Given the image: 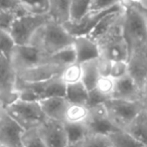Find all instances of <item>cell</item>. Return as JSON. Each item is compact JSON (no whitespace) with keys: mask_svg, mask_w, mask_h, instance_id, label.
<instances>
[{"mask_svg":"<svg viewBox=\"0 0 147 147\" xmlns=\"http://www.w3.org/2000/svg\"><path fill=\"white\" fill-rule=\"evenodd\" d=\"M145 109H146V111H147V107H145Z\"/></svg>","mask_w":147,"mask_h":147,"instance_id":"f6af8a7d","label":"cell"},{"mask_svg":"<svg viewBox=\"0 0 147 147\" xmlns=\"http://www.w3.org/2000/svg\"><path fill=\"white\" fill-rule=\"evenodd\" d=\"M65 98L69 103L87 105L89 98V90L83 82L67 85L65 91Z\"/></svg>","mask_w":147,"mask_h":147,"instance_id":"7402d4cb","label":"cell"},{"mask_svg":"<svg viewBox=\"0 0 147 147\" xmlns=\"http://www.w3.org/2000/svg\"><path fill=\"white\" fill-rule=\"evenodd\" d=\"M67 143H82L90 133L86 123H69L63 122Z\"/></svg>","mask_w":147,"mask_h":147,"instance_id":"603a6c76","label":"cell"},{"mask_svg":"<svg viewBox=\"0 0 147 147\" xmlns=\"http://www.w3.org/2000/svg\"><path fill=\"white\" fill-rule=\"evenodd\" d=\"M121 19L96 41L100 49V55L109 59L110 61H129L130 47L124 36Z\"/></svg>","mask_w":147,"mask_h":147,"instance_id":"3957f363","label":"cell"},{"mask_svg":"<svg viewBox=\"0 0 147 147\" xmlns=\"http://www.w3.org/2000/svg\"><path fill=\"white\" fill-rule=\"evenodd\" d=\"M90 109L85 104L69 103L65 114V121L69 123H86L89 118Z\"/></svg>","mask_w":147,"mask_h":147,"instance_id":"d6986e66","label":"cell"},{"mask_svg":"<svg viewBox=\"0 0 147 147\" xmlns=\"http://www.w3.org/2000/svg\"><path fill=\"white\" fill-rule=\"evenodd\" d=\"M65 147H82V143H67Z\"/></svg>","mask_w":147,"mask_h":147,"instance_id":"60d3db41","label":"cell"},{"mask_svg":"<svg viewBox=\"0 0 147 147\" xmlns=\"http://www.w3.org/2000/svg\"><path fill=\"white\" fill-rule=\"evenodd\" d=\"M25 130L5 111L0 115V144L6 147H22Z\"/></svg>","mask_w":147,"mask_h":147,"instance_id":"30bf717a","label":"cell"},{"mask_svg":"<svg viewBox=\"0 0 147 147\" xmlns=\"http://www.w3.org/2000/svg\"><path fill=\"white\" fill-rule=\"evenodd\" d=\"M0 10L16 11L18 13H26L21 7L19 0H0Z\"/></svg>","mask_w":147,"mask_h":147,"instance_id":"8d00e7d4","label":"cell"},{"mask_svg":"<svg viewBox=\"0 0 147 147\" xmlns=\"http://www.w3.org/2000/svg\"><path fill=\"white\" fill-rule=\"evenodd\" d=\"M111 67H112V61L105 57H100L97 59V67H98L100 77H108L110 76Z\"/></svg>","mask_w":147,"mask_h":147,"instance_id":"74e56055","label":"cell"},{"mask_svg":"<svg viewBox=\"0 0 147 147\" xmlns=\"http://www.w3.org/2000/svg\"><path fill=\"white\" fill-rule=\"evenodd\" d=\"M129 132L135 139L147 147V111L143 109L136 117L132 120L130 124L127 125L124 129Z\"/></svg>","mask_w":147,"mask_h":147,"instance_id":"e0dca14e","label":"cell"},{"mask_svg":"<svg viewBox=\"0 0 147 147\" xmlns=\"http://www.w3.org/2000/svg\"><path fill=\"white\" fill-rule=\"evenodd\" d=\"M128 61L130 75L142 90L147 81V53L144 51L131 53Z\"/></svg>","mask_w":147,"mask_h":147,"instance_id":"2e32d148","label":"cell"},{"mask_svg":"<svg viewBox=\"0 0 147 147\" xmlns=\"http://www.w3.org/2000/svg\"><path fill=\"white\" fill-rule=\"evenodd\" d=\"M110 116L121 129H125L132 120L145 108L142 101H131L110 98L104 103Z\"/></svg>","mask_w":147,"mask_h":147,"instance_id":"52a82bcc","label":"cell"},{"mask_svg":"<svg viewBox=\"0 0 147 147\" xmlns=\"http://www.w3.org/2000/svg\"><path fill=\"white\" fill-rule=\"evenodd\" d=\"M73 45L76 51L77 63H79L100 57V49H99L98 43L88 35L75 36Z\"/></svg>","mask_w":147,"mask_h":147,"instance_id":"5bb4252c","label":"cell"},{"mask_svg":"<svg viewBox=\"0 0 147 147\" xmlns=\"http://www.w3.org/2000/svg\"><path fill=\"white\" fill-rule=\"evenodd\" d=\"M61 79L65 85H71L82 82V67L81 63H74L63 69L61 74Z\"/></svg>","mask_w":147,"mask_h":147,"instance_id":"484cf974","label":"cell"},{"mask_svg":"<svg viewBox=\"0 0 147 147\" xmlns=\"http://www.w3.org/2000/svg\"><path fill=\"white\" fill-rule=\"evenodd\" d=\"M65 67V65L51 61L19 71L16 74V77L17 80L21 81V82H43V81L51 80L53 78L61 76V74L63 73Z\"/></svg>","mask_w":147,"mask_h":147,"instance_id":"8fae6325","label":"cell"},{"mask_svg":"<svg viewBox=\"0 0 147 147\" xmlns=\"http://www.w3.org/2000/svg\"><path fill=\"white\" fill-rule=\"evenodd\" d=\"M82 147H114L108 135L89 133L82 141Z\"/></svg>","mask_w":147,"mask_h":147,"instance_id":"f1b7e54d","label":"cell"},{"mask_svg":"<svg viewBox=\"0 0 147 147\" xmlns=\"http://www.w3.org/2000/svg\"><path fill=\"white\" fill-rule=\"evenodd\" d=\"M109 99H110L109 97L103 95L102 93L99 92L97 89L94 88L91 91H89V98H88V102H87V106L92 107V106H95V105L104 104Z\"/></svg>","mask_w":147,"mask_h":147,"instance_id":"d590c367","label":"cell"},{"mask_svg":"<svg viewBox=\"0 0 147 147\" xmlns=\"http://www.w3.org/2000/svg\"><path fill=\"white\" fill-rule=\"evenodd\" d=\"M142 94H143V102H144L145 107H147V81L142 89Z\"/></svg>","mask_w":147,"mask_h":147,"instance_id":"f35d334b","label":"cell"},{"mask_svg":"<svg viewBox=\"0 0 147 147\" xmlns=\"http://www.w3.org/2000/svg\"><path fill=\"white\" fill-rule=\"evenodd\" d=\"M142 51H145V53H147V45H146V47H144V49H142Z\"/></svg>","mask_w":147,"mask_h":147,"instance_id":"7bdbcfd3","label":"cell"},{"mask_svg":"<svg viewBox=\"0 0 147 147\" xmlns=\"http://www.w3.org/2000/svg\"><path fill=\"white\" fill-rule=\"evenodd\" d=\"M71 0H49V14L55 21L65 24L69 21V10Z\"/></svg>","mask_w":147,"mask_h":147,"instance_id":"ffe728a7","label":"cell"},{"mask_svg":"<svg viewBox=\"0 0 147 147\" xmlns=\"http://www.w3.org/2000/svg\"><path fill=\"white\" fill-rule=\"evenodd\" d=\"M14 47L15 42L10 33L0 29V53L6 55L7 57L10 59Z\"/></svg>","mask_w":147,"mask_h":147,"instance_id":"4dcf8cb0","label":"cell"},{"mask_svg":"<svg viewBox=\"0 0 147 147\" xmlns=\"http://www.w3.org/2000/svg\"><path fill=\"white\" fill-rule=\"evenodd\" d=\"M20 14L21 13H18L16 11L0 10V29L9 32L15 18Z\"/></svg>","mask_w":147,"mask_h":147,"instance_id":"836d02e7","label":"cell"},{"mask_svg":"<svg viewBox=\"0 0 147 147\" xmlns=\"http://www.w3.org/2000/svg\"><path fill=\"white\" fill-rule=\"evenodd\" d=\"M16 79V71L10 59L0 53V100L4 107L17 99L15 91Z\"/></svg>","mask_w":147,"mask_h":147,"instance_id":"ba28073f","label":"cell"},{"mask_svg":"<svg viewBox=\"0 0 147 147\" xmlns=\"http://www.w3.org/2000/svg\"><path fill=\"white\" fill-rule=\"evenodd\" d=\"M108 136L114 147H145L124 129L115 131Z\"/></svg>","mask_w":147,"mask_h":147,"instance_id":"cb8c5ba5","label":"cell"},{"mask_svg":"<svg viewBox=\"0 0 147 147\" xmlns=\"http://www.w3.org/2000/svg\"><path fill=\"white\" fill-rule=\"evenodd\" d=\"M10 61L15 71L19 73L24 69L51 61V57L33 43L15 45L10 57Z\"/></svg>","mask_w":147,"mask_h":147,"instance_id":"8992f818","label":"cell"},{"mask_svg":"<svg viewBox=\"0 0 147 147\" xmlns=\"http://www.w3.org/2000/svg\"><path fill=\"white\" fill-rule=\"evenodd\" d=\"M97 59L84 61L81 63L82 82L89 91H91L96 87L97 82L100 78V74H99L98 67H97Z\"/></svg>","mask_w":147,"mask_h":147,"instance_id":"ac0fdd59","label":"cell"},{"mask_svg":"<svg viewBox=\"0 0 147 147\" xmlns=\"http://www.w3.org/2000/svg\"><path fill=\"white\" fill-rule=\"evenodd\" d=\"M51 59L55 63L65 65V67L71 65L74 63H77L76 51L74 49V45H69V47L59 51L57 53H53L51 55Z\"/></svg>","mask_w":147,"mask_h":147,"instance_id":"83f0119b","label":"cell"},{"mask_svg":"<svg viewBox=\"0 0 147 147\" xmlns=\"http://www.w3.org/2000/svg\"><path fill=\"white\" fill-rule=\"evenodd\" d=\"M4 109L25 131L37 128L47 119L37 101L17 98L6 105Z\"/></svg>","mask_w":147,"mask_h":147,"instance_id":"277c9868","label":"cell"},{"mask_svg":"<svg viewBox=\"0 0 147 147\" xmlns=\"http://www.w3.org/2000/svg\"><path fill=\"white\" fill-rule=\"evenodd\" d=\"M91 0H71L69 10V21L71 23H77L90 12Z\"/></svg>","mask_w":147,"mask_h":147,"instance_id":"d4e9b609","label":"cell"},{"mask_svg":"<svg viewBox=\"0 0 147 147\" xmlns=\"http://www.w3.org/2000/svg\"><path fill=\"white\" fill-rule=\"evenodd\" d=\"M25 12L47 14L49 11V0H19Z\"/></svg>","mask_w":147,"mask_h":147,"instance_id":"4316f807","label":"cell"},{"mask_svg":"<svg viewBox=\"0 0 147 147\" xmlns=\"http://www.w3.org/2000/svg\"><path fill=\"white\" fill-rule=\"evenodd\" d=\"M122 0H91L90 11H99L112 8L120 4Z\"/></svg>","mask_w":147,"mask_h":147,"instance_id":"e575fe53","label":"cell"},{"mask_svg":"<svg viewBox=\"0 0 147 147\" xmlns=\"http://www.w3.org/2000/svg\"><path fill=\"white\" fill-rule=\"evenodd\" d=\"M67 85L63 82L61 76L53 78L45 82L42 92L40 95V100L51 97H65Z\"/></svg>","mask_w":147,"mask_h":147,"instance_id":"44dd1931","label":"cell"},{"mask_svg":"<svg viewBox=\"0 0 147 147\" xmlns=\"http://www.w3.org/2000/svg\"><path fill=\"white\" fill-rule=\"evenodd\" d=\"M115 83L116 81L113 78H111L110 76L108 77H100L96 84L95 89L99 91L100 93H102L103 95L109 97V98H112L113 93L115 90Z\"/></svg>","mask_w":147,"mask_h":147,"instance_id":"1f68e13d","label":"cell"},{"mask_svg":"<svg viewBox=\"0 0 147 147\" xmlns=\"http://www.w3.org/2000/svg\"><path fill=\"white\" fill-rule=\"evenodd\" d=\"M22 147H47L37 128L24 132L22 138Z\"/></svg>","mask_w":147,"mask_h":147,"instance_id":"f546056e","label":"cell"},{"mask_svg":"<svg viewBox=\"0 0 147 147\" xmlns=\"http://www.w3.org/2000/svg\"><path fill=\"white\" fill-rule=\"evenodd\" d=\"M90 114L86 124L90 133L109 135L115 131L121 130V128L115 123L110 116L105 104H99L89 107Z\"/></svg>","mask_w":147,"mask_h":147,"instance_id":"9c48e42d","label":"cell"},{"mask_svg":"<svg viewBox=\"0 0 147 147\" xmlns=\"http://www.w3.org/2000/svg\"><path fill=\"white\" fill-rule=\"evenodd\" d=\"M3 110H4V105H3L2 101L0 100V115H1V113L3 112Z\"/></svg>","mask_w":147,"mask_h":147,"instance_id":"b9f144b4","label":"cell"},{"mask_svg":"<svg viewBox=\"0 0 147 147\" xmlns=\"http://www.w3.org/2000/svg\"><path fill=\"white\" fill-rule=\"evenodd\" d=\"M74 39L75 36L67 31L65 25L51 17L37 31L30 43L39 47L45 53L51 57L53 53L73 45Z\"/></svg>","mask_w":147,"mask_h":147,"instance_id":"7a4b0ae2","label":"cell"},{"mask_svg":"<svg viewBox=\"0 0 147 147\" xmlns=\"http://www.w3.org/2000/svg\"><path fill=\"white\" fill-rule=\"evenodd\" d=\"M51 19V15L22 13L15 18L9 31L15 45H28L36 32Z\"/></svg>","mask_w":147,"mask_h":147,"instance_id":"5b68a950","label":"cell"},{"mask_svg":"<svg viewBox=\"0 0 147 147\" xmlns=\"http://www.w3.org/2000/svg\"><path fill=\"white\" fill-rule=\"evenodd\" d=\"M134 4V3H133ZM136 5V4H135ZM137 7L139 8V10H140V12H141V14H142V16H143V18H144V21H145V24H146V28H147V9H145V8H143V7H140V6H138V5H136Z\"/></svg>","mask_w":147,"mask_h":147,"instance_id":"ab89813d","label":"cell"},{"mask_svg":"<svg viewBox=\"0 0 147 147\" xmlns=\"http://www.w3.org/2000/svg\"><path fill=\"white\" fill-rule=\"evenodd\" d=\"M130 74V67L128 61H112L110 77L115 81L123 78Z\"/></svg>","mask_w":147,"mask_h":147,"instance_id":"d6a6232c","label":"cell"},{"mask_svg":"<svg viewBox=\"0 0 147 147\" xmlns=\"http://www.w3.org/2000/svg\"><path fill=\"white\" fill-rule=\"evenodd\" d=\"M112 98H119L131 101H142L143 102L142 90L130 74L119 80H116L115 90Z\"/></svg>","mask_w":147,"mask_h":147,"instance_id":"4fadbf2b","label":"cell"},{"mask_svg":"<svg viewBox=\"0 0 147 147\" xmlns=\"http://www.w3.org/2000/svg\"><path fill=\"white\" fill-rule=\"evenodd\" d=\"M37 130L47 147H65L67 144L65 124L61 121L47 119Z\"/></svg>","mask_w":147,"mask_h":147,"instance_id":"7c38bea8","label":"cell"},{"mask_svg":"<svg viewBox=\"0 0 147 147\" xmlns=\"http://www.w3.org/2000/svg\"><path fill=\"white\" fill-rule=\"evenodd\" d=\"M43 113L47 119L65 121V114L69 101L65 97H51L39 101Z\"/></svg>","mask_w":147,"mask_h":147,"instance_id":"9a60e30c","label":"cell"},{"mask_svg":"<svg viewBox=\"0 0 147 147\" xmlns=\"http://www.w3.org/2000/svg\"><path fill=\"white\" fill-rule=\"evenodd\" d=\"M0 147H6V146H3V145H1V144H0Z\"/></svg>","mask_w":147,"mask_h":147,"instance_id":"ee69618b","label":"cell"},{"mask_svg":"<svg viewBox=\"0 0 147 147\" xmlns=\"http://www.w3.org/2000/svg\"><path fill=\"white\" fill-rule=\"evenodd\" d=\"M123 3V31L130 47V55L142 51L147 45V28L139 8L132 2L122 0Z\"/></svg>","mask_w":147,"mask_h":147,"instance_id":"6da1fadb","label":"cell"}]
</instances>
